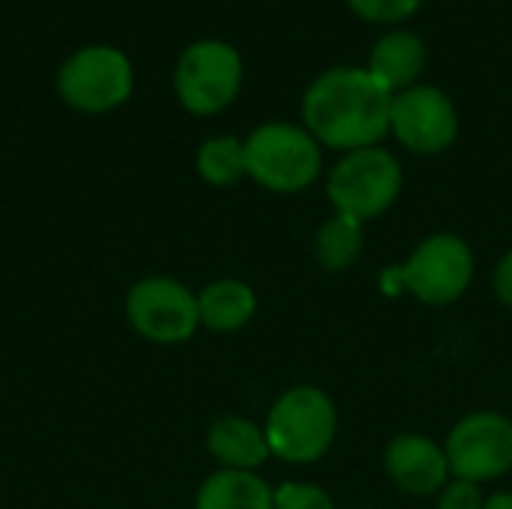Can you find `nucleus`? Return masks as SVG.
<instances>
[{"mask_svg":"<svg viewBox=\"0 0 512 509\" xmlns=\"http://www.w3.org/2000/svg\"><path fill=\"white\" fill-rule=\"evenodd\" d=\"M402 165L387 147L345 153L327 174V198L339 216L372 222L384 216L402 192Z\"/></svg>","mask_w":512,"mask_h":509,"instance_id":"20e7f679","label":"nucleus"},{"mask_svg":"<svg viewBox=\"0 0 512 509\" xmlns=\"http://www.w3.org/2000/svg\"><path fill=\"white\" fill-rule=\"evenodd\" d=\"M483 504H486V495L480 483H471V480L453 477L438 492V509H483Z\"/></svg>","mask_w":512,"mask_h":509,"instance_id":"aec40b11","label":"nucleus"},{"mask_svg":"<svg viewBox=\"0 0 512 509\" xmlns=\"http://www.w3.org/2000/svg\"><path fill=\"white\" fill-rule=\"evenodd\" d=\"M393 93L366 66H330L303 93V126L321 147L363 150L390 135Z\"/></svg>","mask_w":512,"mask_h":509,"instance_id":"f257e3e1","label":"nucleus"},{"mask_svg":"<svg viewBox=\"0 0 512 509\" xmlns=\"http://www.w3.org/2000/svg\"><path fill=\"white\" fill-rule=\"evenodd\" d=\"M348 9L369 24H384V27H396L405 24L408 18H414L423 6V0H345Z\"/></svg>","mask_w":512,"mask_h":509,"instance_id":"a211bd4d","label":"nucleus"},{"mask_svg":"<svg viewBox=\"0 0 512 509\" xmlns=\"http://www.w3.org/2000/svg\"><path fill=\"white\" fill-rule=\"evenodd\" d=\"M258 312L255 288L243 279H216L198 291L201 327L213 333H237Z\"/></svg>","mask_w":512,"mask_h":509,"instance_id":"4468645a","label":"nucleus"},{"mask_svg":"<svg viewBox=\"0 0 512 509\" xmlns=\"http://www.w3.org/2000/svg\"><path fill=\"white\" fill-rule=\"evenodd\" d=\"M426 60H429V48L420 33L405 30V27H390L369 48L366 69L396 96V93L420 84Z\"/></svg>","mask_w":512,"mask_h":509,"instance_id":"f8f14e48","label":"nucleus"},{"mask_svg":"<svg viewBox=\"0 0 512 509\" xmlns=\"http://www.w3.org/2000/svg\"><path fill=\"white\" fill-rule=\"evenodd\" d=\"M129 327L153 345H183L198 327V294L171 276H144L126 291Z\"/></svg>","mask_w":512,"mask_h":509,"instance_id":"0eeeda50","label":"nucleus"},{"mask_svg":"<svg viewBox=\"0 0 512 509\" xmlns=\"http://www.w3.org/2000/svg\"><path fill=\"white\" fill-rule=\"evenodd\" d=\"M273 507L276 509H336L333 498L312 483H282L273 489Z\"/></svg>","mask_w":512,"mask_h":509,"instance_id":"6ab92c4d","label":"nucleus"},{"mask_svg":"<svg viewBox=\"0 0 512 509\" xmlns=\"http://www.w3.org/2000/svg\"><path fill=\"white\" fill-rule=\"evenodd\" d=\"M207 453L225 471H258L270 459L264 426L246 417H219L207 429Z\"/></svg>","mask_w":512,"mask_h":509,"instance_id":"ddd939ff","label":"nucleus"},{"mask_svg":"<svg viewBox=\"0 0 512 509\" xmlns=\"http://www.w3.org/2000/svg\"><path fill=\"white\" fill-rule=\"evenodd\" d=\"M450 474L471 483H489L512 471V420L501 411H474L447 435Z\"/></svg>","mask_w":512,"mask_h":509,"instance_id":"1a4fd4ad","label":"nucleus"},{"mask_svg":"<svg viewBox=\"0 0 512 509\" xmlns=\"http://www.w3.org/2000/svg\"><path fill=\"white\" fill-rule=\"evenodd\" d=\"M246 177L276 195H297L309 189L324 168V153L306 126L270 120L243 141Z\"/></svg>","mask_w":512,"mask_h":509,"instance_id":"f03ea898","label":"nucleus"},{"mask_svg":"<svg viewBox=\"0 0 512 509\" xmlns=\"http://www.w3.org/2000/svg\"><path fill=\"white\" fill-rule=\"evenodd\" d=\"M483 509H512V492H498V495H489Z\"/></svg>","mask_w":512,"mask_h":509,"instance_id":"4be33fe9","label":"nucleus"},{"mask_svg":"<svg viewBox=\"0 0 512 509\" xmlns=\"http://www.w3.org/2000/svg\"><path fill=\"white\" fill-rule=\"evenodd\" d=\"M57 90L69 108L84 114H105L129 99L132 63L111 45L81 48L60 66Z\"/></svg>","mask_w":512,"mask_h":509,"instance_id":"6e6552de","label":"nucleus"},{"mask_svg":"<svg viewBox=\"0 0 512 509\" xmlns=\"http://www.w3.org/2000/svg\"><path fill=\"white\" fill-rule=\"evenodd\" d=\"M390 135L417 156L447 153L459 138V111L435 84H414L393 96Z\"/></svg>","mask_w":512,"mask_h":509,"instance_id":"9d476101","label":"nucleus"},{"mask_svg":"<svg viewBox=\"0 0 512 509\" xmlns=\"http://www.w3.org/2000/svg\"><path fill=\"white\" fill-rule=\"evenodd\" d=\"M363 249H366V225L351 216H339V213L318 228L315 243H312L315 261L327 273L351 270L360 261Z\"/></svg>","mask_w":512,"mask_h":509,"instance_id":"dca6fc26","label":"nucleus"},{"mask_svg":"<svg viewBox=\"0 0 512 509\" xmlns=\"http://www.w3.org/2000/svg\"><path fill=\"white\" fill-rule=\"evenodd\" d=\"M192 509H276L273 486L255 471L219 468L198 486Z\"/></svg>","mask_w":512,"mask_h":509,"instance_id":"2eb2a0df","label":"nucleus"},{"mask_svg":"<svg viewBox=\"0 0 512 509\" xmlns=\"http://www.w3.org/2000/svg\"><path fill=\"white\" fill-rule=\"evenodd\" d=\"M243 87V57L225 39L192 42L174 69V90L180 105L195 117L225 111Z\"/></svg>","mask_w":512,"mask_h":509,"instance_id":"39448f33","label":"nucleus"},{"mask_svg":"<svg viewBox=\"0 0 512 509\" xmlns=\"http://www.w3.org/2000/svg\"><path fill=\"white\" fill-rule=\"evenodd\" d=\"M195 168L201 174L204 183L210 186H234L237 180L246 177V153H243V141L234 135H216L207 138L198 153H195Z\"/></svg>","mask_w":512,"mask_h":509,"instance_id":"f3484780","label":"nucleus"},{"mask_svg":"<svg viewBox=\"0 0 512 509\" xmlns=\"http://www.w3.org/2000/svg\"><path fill=\"white\" fill-rule=\"evenodd\" d=\"M357 509H369V507H357Z\"/></svg>","mask_w":512,"mask_h":509,"instance_id":"5701e85b","label":"nucleus"},{"mask_svg":"<svg viewBox=\"0 0 512 509\" xmlns=\"http://www.w3.org/2000/svg\"><path fill=\"white\" fill-rule=\"evenodd\" d=\"M474 252L459 234H432L426 237L402 267H396L393 279L426 306H450L474 282Z\"/></svg>","mask_w":512,"mask_h":509,"instance_id":"423d86ee","label":"nucleus"},{"mask_svg":"<svg viewBox=\"0 0 512 509\" xmlns=\"http://www.w3.org/2000/svg\"><path fill=\"white\" fill-rule=\"evenodd\" d=\"M492 285H495V297L512 309V249L498 261L495 267V276H492Z\"/></svg>","mask_w":512,"mask_h":509,"instance_id":"412c9836","label":"nucleus"},{"mask_svg":"<svg viewBox=\"0 0 512 509\" xmlns=\"http://www.w3.org/2000/svg\"><path fill=\"white\" fill-rule=\"evenodd\" d=\"M384 471L408 495H438L450 483L447 450L420 432L396 435L384 450Z\"/></svg>","mask_w":512,"mask_h":509,"instance_id":"9b49d317","label":"nucleus"},{"mask_svg":"<svg viewBox=\"0 0 512 509\" xmlns=\"http://www.w3.org/2000/svg\"><path fill=\"white\" fill-rule=\"evenodd\" d=\"M339 432V411L333 399L312 384L285 390L264 420L270 456L288 465H312L324 459Z\"/></svg>","mask_w":512,"mask_h":509,"instance_id":"7ed1b4c3","label":"nucleus"}]
</instances>
